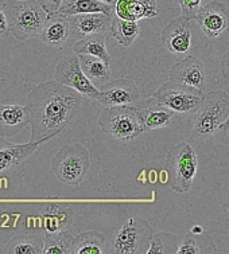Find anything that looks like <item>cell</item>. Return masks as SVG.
Segmentation results:
<instances>
[{
  "label": "cell",
  "instance_id": "1",
  "mask_svg": "<svg viewBox=\"0 0 229 254\" xmlns=\"http://www.w3.org/2000/svg\"><path fill=\"white\" fill-rule=\"evenodd\" d=\"M81 107V94L58 81L41 82L30 92L26 102L31 140H50L65 129Z\"/></svg>",
  "mask_w": 229,
  "mask_h": 254
},
{
  "label": "cell",
  "instance_id": "2",
  "mask_svg": "<svg viewBox=\"0 0 229 254\" xmlns=\"http://www.w3.org/2000/svg\"><path fill=\"white\" fill-rule=\"evenodd\" d=\"M3 7L14 39L27 41L41 35L49 12L38 0H3Z\"/></svg>",
  "mask_w": 229,
  "mask_h": 254
},
{
  "label": "cell",
  "instance_id": "3",
  "mask_svg": "<svg viewBox=\"0 0 229 254\" xmlns=\"http://www.w3.org/2000/svg\"><path fill=\"white\" fill-rule=\"evenodd\" d=\"M98 125L104 133L123 141L136 139L146 130L135 105L105 107L100 115Z\"/></svg>",
  "mask_w": 229,
  "mask_h": 254
},
{
  "label": "cell",
  "instance_id": "4",
  "mask_svg": "<svg viewBox=\"0 0 229 254\" xmlns=\"http://www.w3.org/2000/svg\"><path fill=\"white\" fill-rule=\"evenodd\" d=\"M229 116V96L223 90H212L204 94L202 104L197 111L193 124V136L208 139L220 129Z\"/></svg>",
  "mask_w": 229,
  "mask_h": 254
},
{
  "label": "cell",
  "instance_id": "5",
  "mask_svg": "<svg viewBox=\"0 0 229 254\" xmlns=\"http://www.w3.org/2000/svg\"><path fill=\"white\" fill-rule=\"evenodd\" d=\"M197 153L190 144L179 143L168 151L164 162V168L168 174L171 189L183 194L192 189L194 176L197 174Z\"/></svg>",
  "mask_w": 229,
  "mask_h": 254
},
{
  "label": "cell",
  "instance_id": "6",
  "mask_svg": "<svg viewBox=\"0 0 229 254\" xmlns=\"http://www.w3.org/2000/svg\"><path fill=\"white\" fill-rule=\"evenodd\" d=\"M90 163L88 149L82 144H65L52 160V170L61 182L78 186L86 175Z\"/></svg>",
  "mask_w": 229,
  "mask_h": 254
},
{
  "label": "cell",
  "instance_id": "7",
  "mask_svg": "<svg viewBox=\"0 0 229 254\" xmlns=\"http://www.w3.org/2000/svg\"><path fill=\"white\" fill-rule=\"evenodd\" d=\"M153 227L141 217L130 218L123 223L113 240L111 253L141 254L147 253L153 238Z\"/></svg>",
  "mask_w": 229,
  "mask_h": 254
},
{
  "label": "cell",
  "instance_id": "8",
  "mask_svg": "<svg viewBox=\"0 0 229 254\" xmlns=\"http://www.w3.org/2000/svg\"><path fill=\"white\" fill-rule=\"evenodd\" d=\"M154 97L162 105L167 107L179 115H196L200 109L204 98V93L197 89L187 88L185 85L167 81L160 85L158 90L154 93Z\"/></svg>",
  "mask_w": 229,
  "mask_h": 254
},
{
  "label": "cell",
  "instance_id": "9",
  "mask_svg": "<svg viewBox=\"0 0 229 254\" xmlns=\"http://www.w3.org/2000/svg\"><path fill=\"white\" fill-rule=\"evenodd\" d=\"M54 79L65 86L75 89L81 96L97 101L100 89L94 86L92 81L85 75L81 67L78 56H69L57 65L54 71Z\"/></svg>",
  "mask_w": 229,
  "mask_h": 254
},
{
  "label": "cell",
  "instance_id": "10",
  "mask_svg": "<svg viewBox=\"0 0 229 254\" xmlns=\"http://www.w3.org/2000/svg\"><path fill=\"white\" fill-rule=\"evenodd\" d=\"M141 100V92L131 78H117L100 88L97 102L104 107L135 105Z\"/></svg>",
  "mask_w": 229,
  "mask_h": 254
},
{
  "label": "cell",
  "instance_id": "11",
  "mask_svg": "<svg viewBox=\"0 0 229 254\" xmlns=\"http://www.w3.org/2000/svg\"><path fill=\"white\" fill-rule=\"evenodd\" d=\"M196 20L202 33L208 38H217L229 31V5L213 0L202 5L196 15Z\"/></svg>",
  "mask_w": 229,
  "mask_h": 254
},
{
  "label": "cell",
  "instance_id": "12",
  "mask_svg": "<svg viewBox=\"0 0 229 254\" xmlns=\"http://www.w3.org/2000/svg\"><path fill=\"white\" fill-rule=\"evenodd\" d=\"M168 77L174 82L185 85L187 88L197 89L202 93L208 86L205 67L201 61L194 57H186L185 60L174 64L170 69Z\"/></svg>",
  "mask_w": 229,
  "mask_h": 254
},
{
  "label": "cell",
  "instance_id": "13",
  "mask_svg": "<svg viewBox=\"0 0 229 254\" xmlns=\"http://www.w3.org/2000/svg\"><path fill=\"white\" fill-rule=\"evenodd\" d=\"M160 41L173 54H185L192 46V28L190 19L179 16L173 19L160 31Z\"/></svg>",
  "mask_w": 229,
  "mask_h": 254
},
{
  "label": "cell",
  "instance_id": "14",
  "mask_svg": "<svg viewBox=\"0 0 229 254\" xmlns=\"http://www.w3.org/2000/svg\"><path fill=\"white\" fill-rule=\"evenodd\" d=\"M72 28V37L77 39L96 35V34H107L111 30L113 15L101 14H78L69 16Z\"/></svg>",
  "mask_w": 229,
  "mask_h": 254
},
{
  "label": "cell",
  "instance_id": "15",
  "mask_svg": "<svg viewBox=\"0 0 229 254\" xmlns=\"http://www.w3.org/2000/svg\"><path fill=\"white\" fill-rule=\"evenodd\" d=\"M136 109L139 112L142 123L146 129H160L173 123L175 119V112L162 105L156 98L153 96L151 98L138 101L135 104Z\"/></svg>",
  "mask_w": 229,
  "mask_h": 254
},
{
  "label": "cell",
  "instance_id": "16",
  "mask_svg": "<svg viewBox=\"0 0 229 254\" xmlns=\"http://www.w3.org/2000/svg\"><path fill=\"white\" fill-rule=\"evenodd\" d=\"M42 141H30L26 144H15L0 137V174L12 170L31 156Z\"/></svg>",
  "mask_w": 229,
  "mask_h": 254
},
{
  "label": "cell",
  "instance_id": "17",
  "mask_svg": "<svg viewBox=\"0 0 229 254\" xmlns=\"http://www.w3.org/2000/svg\"><path fill=\"white\" fill-rule=\"evenodd\" d=\"M69 37H72V28L69 16L54 12L49 14L46 23L43 26V30L39 38L43 43H46L50 47L61 50L65 46Z\"/></svg>",
  "mask_w": 229,
  "mask_h": 254
},
{
  "label": "cell",
  "instance_id": "18",
  "mask_svg": "<svg viewBox=\"0 0 229 254\" xmlns=\"http://www.w3.org/2000/svg\"><path fill=\"white\" fill-rule=\"evenodd\" d=\"M30 124L27 108L0 104V137H14Z\"/></svg>",
  "mask_w": 229,
  "mask_h": 254
},
{
  "label": "cell",
  "instance_id": "19",
  "mask_svg": "<svg viewBox=\"0 0 229 254\" xmlns=\"http://www.w3.org/2000/svg\"><path fill=\"white\" fill-rule=\"evenodd\" d=\"M41 219L43 223V231L46 233L66 230L73 221L71 204L58 203V202L43 204L41 208Z\"/></svg>",
  "mask_w": 229,
  "mask_h": 254
},
{
  "label": "cell",
  "instance_id": "20",
  "mask_svg": "<svg viewBox=\"0 0 229 254\" xmlns=\"http://www.w3.org/2000/svg\"><path fill=\"white\" fill-rule=\"evenodd\" d=\"M115 15L135 22L155 18L158 15L156 0H117L115 3Z\"/></svg>",
  "mask_w": 229,
  "mask_h": 254
},
{
  "label": "cell",
  "instance_id": "21",
  "mask_svg": "<svg viewBox=\"0 0 229 254\" xmlns=\"http://www.w3.org/2000/svg\"><path fill=\"white\" fill-rule=\"evenodd\" d=\"M58 12L65 16L78 14H94V12H101V14L115 16V5L107 4L101 0H64Z\"/></svg>",
  "mask_w": 229,
  "mask_h": 254
},
{
  "label": "cell",
  "instance_id": "22",
  "mask_svg": "<svg viewBox=\"0 0 229 254\" xmlns=\"http://www.w3.org/2000/svg\"><path fill=\"white\" fill-rule=\"evenodd\" d=\"M213 238L206 231L204 233H193L189 231L182 240L179 241L177 254H200V253H217Z\"/></svg>",
  "mask_w": 229,
  "mask_h": 254
},
{
  "label": "cell",
  "instance_id": "23",
  "mask_svg": "<svg viewBox=\"0 0 229 254\" xmlns=\"http://www.w3.org/2000/svg\"><path fill=\"white\" fill-rule=\"evenodd\" d=\"M79 64L84 70L85 75L88 77L94 86H103L109 79V64L101 58L86 54H79Z\"/></svg>",
  "mask_w": 229,
  "mask_h": 254
},
{
  "label": "cell",
  "instance_id": "24",
  "mask_svg": "<svg viewBox=\"0 0 229 254\" xmlns=\"http://www.w3.org/2000/svg\"><path fill=\"white\" fill-rule=\"evenodd\" d=\"M45 241L43 237L34 234L15 236L5 245L4 253L7 254H41L43 253Z\"/></svg>",
  "mask_w": 229,
  "mask_h": 254
},
{
  "label": "cell",
  "instance_id": "25",
  "mask_svg": "<svg viewBox=\"0 0 229 254\" xmlns=\"http://www.w3.org/2000/svg\"><path fill=\"white\" fill-rule=\"evenodd\" d=\"M105 38L107 34H96L90 37L82 38L76 42L73 50L77 56L79 54H86V56H93L101 58L105 62H111V57L108 54L107 47H105Z\"/></svg>",
  "mask_w": 229,
  "mask_h": 254
},
{
  "label": "cell",
  "instance_id": "26",
  "mask_svg": "<svg viewBox=\"0 0 229 254\" xmlns=\"http://www.w3.org/2000/svg\"><path fill=\"white\" fill-rule=\"evenodd\" d=\"M109 33L123 47H130L141 33V26L135 20H127L115 15Z\"/></svg>",
  "mask_w": 229,
  "mask_h": 254
},
{
  "label": "cell",
  "instance_id": "27",
  "mask_svg": "<svg viewBox=\"0 0 229 254\" xmlns=\"http://www.w3.org/2000/svg\"><path fill=\"white\" fill-rule=\"evenodd\" d=\"M105 246V238L98 231H88L75 237L72 254H101Z\"/></svg>",
  "mask_w": 229,
  "mask_h": 254
},
{
  "label": "cell",
  "instance_id": "28",
  "mask_svg": "<svg viewBox=\"0 0 229 254\" xmlns=\"http://www.w3.org/2000/svg\"><path fill=\"white\" fill-rule=\"evenodd\" d=\"M75 237L68 230L46 233L43 231V254H71Z\"/></svg>",
  "mask_w": 229,
  "mask_h": 254
},
{
  "label": "cell",
  "instance_id": "29",
  "mask_svg": "<svg viewBox=\"0 0 229 254\" xmlns=\"http://www.w3.org/2000/svg\"><path fill=\"white\" fill-rule=\"evenodd\" d=\"M178 245H179V240L177 236L170 233H156L153 234L151 245L147 254L177 253Z\"/></svg>",
  "mask_w": 229,
  "mask_h": 254
},
{
  "label": "cell",
  "instance_id": "30",
  "mask_svg": "<svg viewBox=\"0 0 229 254\" xmlns=\"http://www.w3.org/2000/svg\"><path fill=\"white\" fill-rule=\"evenodd\" d=\"M181 8L182 16L187 19H196V15L204 5V0H175Z\"/></svg>",
  "mask_w": 229,
  "mask_h": 254
},
{
  "label": "cell",
  "instance_id": "31",
  "mask_svg": "<svg viewBox=\"0 0 229 254\" xmlns=\"http://www.w3.org/2000/svg\"><path fill=\"white\" fill-rule=\"evenodd\" d=\"M9 34L8 19L5 15L4 7H3V0H0V37H5Z\"/></svg>",
  "mask_w": 229,
  "mask_h": 254
},
{
  "label": "cell",
  "instance_id": "32",
  "mask_svg": "<svg viewBox=\"0 0 229 254\" xmlns=\"http://www.w3.org/2000/svg\"><path fill=\"white\" fill-rule=\"evenodd\" d=\"M41 4L43 5V8L46 9L49 14H54L58 12V9L61 8L64 0H38Z\"/></svg>",
  "mask_w": 229,
  "mask_h": 254
},
{
  "label": "cell",
  "instance_id": "33",
  "mask_svg": "<svg viewBox=\"0 0 229 254\" xmlns=\"http://www.w3.org/2000/svg\"><path fill=\"white\" fill-rule=\"evenodd\" d=\"M221 71L225 78L229 79V51L225 53L223 58H221Z\"/></svg>",
  "mask_w": 229,
  "mask_h": 254
},
{
  "label": "cell",
  "instance_id": "34",
  "mask_svg": "<svg viewBox=\"0 0 229 254\" xmlns=\"http://www.w3.org/2000/svg\"><path fill=\"white\" fill-rule=\"evenodd\" d=\"M220 129L224 130V132H228V130H229V116H228V119H227V120H225L224 123L221 124Z\"/></svg>",
  "mask_w": 229,
  "mask_h": 254
},
{
  "label": "cell",
  "instance_id": "35",
  "mask_svg": "<svg viewBox=\"0 0 229 254\" xmlns=\"http://www.w3.org/2000/svg\"><path fill=\"white\" fill-rule=\"evenodd\" d=\"M101 1H104V3H107V4H113V5H115V3H116L117 0H101Z\"/></svg>",
  "mask_w": 229,
  "mask_h": 254
}]
</instances>
